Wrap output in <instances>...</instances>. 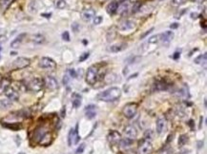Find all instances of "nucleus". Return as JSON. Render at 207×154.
<instances>
[{"instance_id": "obj_27", "label": "nucleus", "mask_w": 207, "mask_h": 154, "mask_svg": "<svg viewBox=\"0 0 207 154\" xmlns=\"http://www.w3.org/2000/svg\"><path fill=\"white\" fill-rule=\"evenodd\" d=\"M12 105V103L9 99H1L0 100V108H2V110H7V108H11Z\"/></svg>"}, {"instance_id": "obj_40", "label": "nucleus", "mask_w": 207, "mask_h": 154, "mask_svg": "<svg viewBox=\"0 0 207 154\" xmlns=\"http://www.w3.org/2000/svg\"><path fill=\"white\" fill-rule=\"evenodd\" d=\"M181 96L183 98H188L189 97V92H188V88L186 87H183L182 89H181Z\"/></svg>"}, {"instance_id": "obj_10", "label": "nucleus", "mask_w": 207, "mask_h": 154, "mask_svg": "<svg viewBox=\"0 0 207 154\" xmlns=\"http://www.w3.org/2000/svg\"><path fill=\"white\" fill-rule=\"evenodd\" d=\"M31 64V60L29 58L26 57H18L12 62V68L16 70H20V69H24L30 66Z\"/></svg>"}, {"instance_id": "obj_32", "label": "nucleus", "mask_w": 207, "mask_h": 154, "mask_svg": "<svg viewBox=\"0 0 207 154\" xmlns=\"http://www.w3.org/2000/svg\"><path fill=\"white\" fill-rule=\"evenodd\" d=\"M117 75L115 74V73H109L107 74L106 76H105V82H106L107 84H110V83H114L117 81Z\"/></svg>"}, {"instance_id": "obj_26", "label": "nucleus", "mask_w": 207, "mask_h": 154, "mask_svg": "<svg viewBox=\"0 0 207 154\" xmlns=\"http://www.w3.org/2000/svg\"><path fill=\"white\" fill-rule=\"evenodd\" d=\"M8 87H10V80L7 78H2L0 81V92H4Z\"/></svg>"}, {"instance_id": "obj_59", "label": "nucleus", "mask_w": 207, "mask_h": 154, "mask_svg": "<svg viewBox=\"0 0 207 154\" xmlns=\"http://www.w3.org/2000/svg\"><path fill=\"white\" fill-rule=\"evenodd\" d=\"M0 52H1V47H0Z\"/></svg>"}, {"instance_id": "obj_58", "label": "nucleus", "mask_w": 207, "mask_h": 154, "mask_svg": "<svg viewBox=\"0 0 207 154\" xmlns=\"http://www.w3.org/2000/svg\"><path fill=\"white\" fill-rule=\"evenodd\" d=\"M18 154H25V153H23V152H20V153H18Z\"/></svg>"}, {"instance_id": "obj_52", "label": "nucleus", "mask_w": 207, "mask_h": 154, "mask_svg": "<svg viewBox=\"0 0 207 154\" xmlns=\"http://www.w3.org/2000/svg\"><path fill=\"white\" fill-rule=\"evenodd\" d=\"M41 15H42L43 17H46V18H50L51 15H52V13H42Z\"/></svg>"}, {"instance_id": "obj_20", "label": "nucleus", "mask_w": 207, "mask_h": 154, "mask_svg": "<svg viewBox=\"0 0 207 154\" xmlns=\"http://www.w3.org/2000/svg\"><path fill=\"white\" fill-rule=\"evenodd\" d=\"M129 6H130V3H129V1H125V0H124V1H122L120 4H118L117 12L119 13V15H124L125 12H127Z\"/></svg>"}, {"instance_id": "obj_34", "label": "nucleus", "mask_w": 207, "mask_h": 154, "mask_svg": "<svg viewBox=\"0 0 207 154\" xmlns=\"http://www.w3.org/2000/svg\"><path fill=\"white\" fill-rule=\"evenodd\" d=\"M188 142V136L185 134H182L179 136L178 138V146L179 147H182V146H184V145Z\"/></svg>"}, {"instance_id": "obj_4", "label": "nucleus", "mask_w": 207, "mask_h": 154, "mask_svg": "<svg viewBox=\"0 0 207 154\" xmlns=\"http://www.w3.org/2000/svg\"><path fill=\"white\" fill-rule=\"evenodd\" d=\"M48 132H49V129L47 128V126H37V128H36L34 130L33 140H34L35 143L39 144V142L43 139V137Z\"/></svg>"}, {"instance_id": "obj_25", "label": "nucleus", "mask_w": 207, "mask_h": 154, "mask_svg": "<svg viewBox=\"0 0 207 154\" xmlns=\"http://www.w3.org/2000/svg\"><path fill=\"white\" fill-rule=\"evenodd\" d=\"M80 105H81V96L75 93L73 95V107L75 108H77L80 107Z\"/></svg>"}, {"instance_id": "obj_54", "label": "nucleus", "mask_w": 207, "mask_h": 154, "mask_svg": "<svg viewBox=\"0 0 207 154\" xmlns=\"http://www.w3.org/2000/svg\"><path fill=\"white\" fill-rule=\"evenodd\" d=\"M191 17L192 18H197V13H191Z\"/></svg>"}, {"instance_id": "obj_53", "label": "nucleus", "mask_w": 207, "mask_h": 154, "mask_svg": "<svg viewBox=\"0 0 207 154\" xmlns=\"http://www.w3.org/2000/svg\"><path fill=\"white\" fill-rule=\"evenodd\" d=\"M170 27H171V29H177L178 27V24H177V23H174V24H172V25L170 26Z\"/></svg>"}, {"instance_id": "obj_12", "label": "nucleus", "mask_w": 207, "mask_h": 154, "mask_svg": "<svg viewBox=\"0 0 207 154\" xmlns=\"http://www.w3.org/2000/svg\"><path fill=\"white\" fill-rule=\"evenodd\" d=\"M156 129L158 134H162L167 129V121L164 117H159L156 122Z\"/></svg>"}, {"instance_id": "obj_51", "label": "nucleus", "mask_w": 207, "mask_h": 154, "mask_svg": "<svg viewBox=\"0 0 207 154\" xmlns=\"http://www.w3.org/2000/svg\"><path fill=\"white\" fill-rule=\"evenodd\" d=\"M68 75H65L64 76V79H63V83H64V85H67L68 84V81H69V78H68Z\"/></svg>"}, {"instance_id": "obj_22", "label": "nucleus", "mask_w": 207, "mask_h": 154, "mask_svg": "<svg viewBox=\"0 0 207 154\" xmlns=\"http://www.w3.org/2000/svg\"><path fill=\"white\" fill-rule=\"evenodd\" d=\"M26 36V34L25 33H21V34H19L17 36V37L13 40V41L11 43V47L12 48V49H17V48H19L20 47V45H21V43H22V41H23V39H24V37Z\"/></svg>"}, {"instance_id": "obj_47", "label": "nucleus", "mask_w": 207, "mask_h": 154, "mask_svg": "<svg viewBox=\"0 0 207 154\" xmlns=\"http://www.w3.org/2000/svg\"><path fill=\"white\" fill-rule=\"evenodd\" d=\"M154 31V28H151L150 30H148V31H146V33H144L143 34H142V35L140 36V38H141V39H143V38H145V37H146V36H147V35H148L149 33H152V31Z\"/></svg>"}, {"instance_id": "obj_5", "label": "nucleus", "mask_w": 207, "mask_h": 154, "mask_svg": "<svg viewBox=\"0 0 207 154\" xmlns=\"http://www.w3.org/2000/svg\"><path fill=\"white\" fill-rule=\"evenodd\" d=\"M153 151V145L151 141L143 139L139 144V154H151Z\"/></svg>"}, {"instance_id": "obj_6", "label": "nucleus", "mask_w": 207, "mask_h": 154, "mask_svg": "<svg viewBox=\"0 0 207 154\" xmlns=\"http://www.w3.org/2000/svg\"><path fill=\"white\" fill-rule=\"evenodd\" d=\"M43 87H44V81L41 78H38V77L31 80L28 85V89L34 92H40V90L43 89Z\"/></svg>"}, {"instance_id": "obj_48", "label": "nucleus", "mask_w": 207, "mask_h": 154, "mask_svg": "<svg viewBox=\"0 0 207 154\" xmlns=\"http://www.w3.org/2000/svg\"><path fill=\"white\" fill-rule=\"evenodd\" d=\"M179 56H181V53H179V52H175L174 55H173V58H174L175 60H177V59H178V58H179Z\"/></svg>"}, {"instance_id": "obj_43", "label": "nucleus", "mask_w": 207, "mask_h": 154, "mask_svg": "<svg viewBox=\"0 0 207 154\" xmlns=\"http://www.w3.org/2000/svg\"><path fill=\"white\" fill-rule=\"evenodd\" d=\"M89 56H90V53H89V52H84V53H82L81 55H80V57H79V62L85 61Z\"/></svg>"}, {"instance_id": "obj_13", "label": "nucleus", "mask_w": 207, "mask_h": 154, "mask_svg": "<svg viewBox=\"0 0 207 154\" xmlns=\"http://www.w3.org/2000/svg\"><path fill=\"white\" fill-rule=\"evenodd\" d=\"M44 85L47 87L49 89L51 90H54L58 89V83H57V80L54 78L53 76H46L44 78Z\"/></svg>"}, {"instance_id": "obj_38", "label": "nucleus", "mask_w": 207, "mask_h": 154, "mask_svg": "<svg viewBox=\"0 0 207 154\" xmlns=\"http://www.w3.org/2000/svg\"><path fill=\"white\" fill-rule=\"evenodd\" d=\"M153 138H154V132H153V131H152L151 129L146 130L145 133H144V139L150 141V140H152Z\"/></svg>"}, {"instance_id": "obj_15", "label": "nucleus", "mask_w": 207, "mask_h": 154, "mask_svg": "<svg viewBox=\"0 0 207 154\" xmlns=\"http://www.w3.org/2000/svg\"><path fill=\"white\" fill-rule=\"evenodd\" d=\"M124 133H125L126 138L131 139V140H135L137 136V130L135 126L132 125H129L124 129Z\"/></svg>"}, {"instance_id": "obj_9", "label": "nucleus", "mask_w": 207, "mask_h": 154, "mask_svg": "<svg viewBox=\"0 0 207 154\" xmlns=\"http://www.w3.org/2000/svg\"><path fill=\"white\" fill-rule=\"evenodd\" d=\"M137 27V24L135 21L130 20V19H127V20H124L123 22H121L120 24L118 26V30L122 31V33H126V31H131L133 30H135Z\"/></svg>"}, {"instance_id": "obj_11", "label": "nucleus", "mask_w": 207, "mask_h": 154, "mask_svg": "<svg viewBox=\"0 0 207 154\" xmlns=\"http://www.w3.org/2000/svg\"><path fill=\"white\" fill-rule=\"evenodd\" d=\"M38 65L40 68H42V69H49V70H53L57 67L56 62L49 57H42L40 59Z\"/></svg>"}, {"instance_id": "obj_46", "label": "nucleus", "mask_w": 207, "mask_h": 154, "mask_svg": "<svg viewBox=\"0 0 207 154\" xmlns=\"http://www.w3.org/2000/svg\"><path fill=\"white\" fill-rule=\"evenodd\" d=\"M72 30L75 31V33H77V31H79V25L76 23V22H75V23H73V25H72Z\"/></svg>"}, {"instance_id": "obj_56", "label": "nucleus", "mask_w": 207, "mask_h": 154, "mask_svg": "<svg viewBox=\"0 0 207 154\" xmlns=\"http://www.w3.org/2000/svg\"><path fill=\"white\" fill-rule=\"evenodd\" d=\"M188 124H189V126H190L191 128L193 129V121H192V120H190V121H189V123H188Z\"/></svg>"}, {"instance_id": "obj_42", "label": "nucleus", "mask_w": 207, "mask_h": 154, "mask_svg": "<svg viewBox=\"0 0 207 154\" xmlns=\"http://www.w3.org/2000/svg\"><path fill=\"white\" fill-rule=\"evenodd\" d=\"M103 21V18L102 16H95V19H94V24L95 25H99L101 22Z\"/></svg>"}, {"instance_id": "obj_45", "label": "nucleus", "mask_w": 207, "mask_h": 154, "mask_svg": "<svg viewBox=\"0 0 207 154\" xmlns=\"http://www.w3.org/2000/svg\"><path fill=\"white\" fill-rule=\"evenodd\" d=\"M68 74L70 75L71 77H73V78H76V70H73V69L68 70Z\"/></svg>"}, {"instance_id": "obj_19", "label": "nucleus", "mask_w": 207, "mask_h": 154, "mask_svg": "<svg viewBox=\"0 0 207 154\" xmlns=\"http://www.w3.org/2000/svg\"><path fill=\"white\" fill-rule=\"evenodd\" d=\"M127 48V44L126 43H119V44H115L110 46L108 48V51L111 52H119L124 51Z\"/></svg>"}, {"instance_id": "obj_29", "label": "nucleus", "mask_w": 207, "mask_h": 154, "mask_svg": "<svg viewBox=\"0 0 207 154\" xmlns=\"http://www.w3.org/2000/svg\"><path fill=\"white\" fill-rule=\"evenodd\" d=\"M32 41L35 44H42L45 41V37L42 34H34L32 36Z\"/></svg>"}, {"instance_id": "obj_49", "label": "nucleus", "mask_w": 207, "mask_h": 154, "mask_svg": "<svg viewBox=\"0 0 207 154\" xmlns=\"http://www.w3.org/2000/svg\"><path fill=\"white\" fill-rule=\"evenodd\" d=\"M65 114H66V108H65V107H63L62 108V110H61V117H65Z\"/></svg>"}, {"instance_id": "obj_3", "label": "nucleus", "mask_w": 207, "mask_h": 154, "mask_svg": "<svg viewBox=\"0 0 207 154\" xmlns=\"http://www.w3.org/2000/svg\"><path fill=\"white\" fill-rule=\"evenodd\" d=\"M137 108H139V105L137 103H128L124 106L122 113L123 115L128 119L133 118L137 112Z\"/></svg>"}, {"instance_id": "obj_57", "label": "nucleus", "mask_w": 207, "mask_h": 154, "mask_svg": "<svg viewBox=\"0 0 207 154\" xmlns=\"http://www.w3.org/2000/svg\"><path fill=\"white\" fill-rule=\"evenodd\" d=\"M204 107L206 108V100H204Z\"/></svg>"}, {"instance_id": "obj_36", "label": "nucleus", "mask_w": 207, "mask_h": 154, "mask_svg": "<svg viewBox=\"0 0 207 154\" xmlns=\"http://www.w3.org/2000/svg\"><path fill=\"white\" fill-rule=\"evenodd\" d=\"M56 6L59 10H62V9H65V7L67 6V3L65 0H57L56 3Z\"/></svg>"}, {"instance_id": "obj_37", "label": "nucleus", "mask_w": 207, "mask_h": 154, "mask_svg": "<svg viewBox=\"0 0 207 154\" xmlns=\"http://www.w3.org/2000/svg\"><path fill=\"white\" fill-rule=\"evenodd\" d=\"M141 2L140 1H137V2H135L134 3V5H133V8H132V12H134V13H136V12H139V10H140V8H141Z\"/></svg>"}, {"instance_id": "obj_33", "label": "nucleus", "mask_w": 207, "mask_h": 154, "mask_svg": "<svg viewBox=\"0 0 207 154\" xmlns=\"http://www.w3.org/2000/svg\"><path fill=\"white\" fill-rule=\"evenodd\" d=\"M12 1L13 0H0V8H1L3 11L7 10L12 3Z\"/></svg>"}, {"instance_id": "obj_31", "label": "nucleus", "mask_w": 207, "mask_h": 154, "mask_svg": "<svg viewBox=\"0 0 207 154\" xmlns=\"http://www.w3.org/2000/svg\"><path fill=\"white\" fill-rule=\"evenodd\" d=\"M206 60H207V55H206V53H204V54H201L200 56H197L195 59V63L199 65H205Z\"/></svg>"}, {"instance_id": "obj_24", "label": "nucleus", "mask_w": 207, "mask_h": 154, "mask_svg": "<svg viewBox=\"0 0 207 154\" xmlns=\"http://www.w3.org/2000/svg\"><path fill=\"white\" fill-rule=\"evenodd\" d=\"M52 141H53V136L49 131V132L43 137V139L39 142V145H41V146H49V145L52 143Z\"/></svg>"}, {"instance_id": "obj_28", "label": "nucleus", "mask_w": 207, "mask_h": 154, "mask_svg": "<svg viewBox=\"0 0 207 154\" xmlns=\"http://www.w3.org/2000/svg\"><path fill=\"white\" fill-rule=\"evenodd\" d=\"M133 141H134V140H131V139H128V138L121 139L120 140V147L122 148H126L127 149L133 145Z\"/></svg>"}, {"instance_id": "obj_55", "label": "nucleus", "mask_w": 207, "mask_h": 154, "mask_svg": "<svg viewBox=\"0 0 207 154\" xmlns=\"http://www.w3.org/2000/svg\"><path fill=\"white\" fill-rule=\"evenodd\" d=\"M191 1H193V2H199V3H201V2L205 1V0H191Z\"/></svg>"}, {"instance_id": "obj_14", "label": "nucleus", "mask_w": 207, "mask_h": 154, "mask_svg": "<svg viewBox=\"0 0 207 154\" xmlns=\"http://www.w3.org/2000/svg\"><path fill=\"white\" fill-rule=\"evenodd\" d=\"M4 92H5L7 98L11 101H17L18 99H19V93H18L17 90L15 89H13L12 87H8Z\"/></svg>"}, {"instance_id": "obj_50", "label": "nucleus", "mask_w": 207, "mask_h": 154, "mask_svg": "<svg viewBox=\"0 0 207 154\" xmlns=\"http://www.w3.org/2000/svg\"><path fill=\"white\" fill-rule=\"evenodd\" d=\"M160 154H171V149H168V148H166V149H164V150L160 153Z\"/></svg>"}, {"instance_id": "obj_7", "label": "nucleus", "mask_w": 207, "mask_h": 154, "mask_svg": "<svg viewBox=\"0 0 207 154\" xmlns=\"http://www.w3.org/2000/svg\"><path fill=\"white\" fill-rule=\"evenodd\" d=\"M175 37V33L171 31H166L159 35V41L164 46H168Z\"/></svg>"}, {"instance_id": "obj_35", "label": "nucleus", "mask_w": 207, "mask_h": 154, "mask_svg": "<svg viewBox=\"0 0 207 154\" xmlns=\"http://www.w3.org/2000/svg\"><path fill=\"white\" fill-rule=\"evenodd\" d=\"M158 42H159V35H153L147 40V43H149L151 45H157Z\"/></svg>"}, {"instance_id": "obj_16", "label": "nucleus", "mask_w": 207, "mask_h": 154, "mask_svg": "<svg viewBox=\"0 0 207 154\" xmlns=\"http://www.w3.org/2000/svg\"><path fill=\"white\" fill-rule=\"evenodd\" d=\"M95 15V11L93 9H85L81 12V18L82 20H84L85 22H89L91 21Z\"/></svg>"}, {"instance_id": "obj_2", "label": "nucleus", "mask_w": 207, "mask_h": 154, "mask_svg": "<svg viewBox=\"0 0 207 154\" xmlns=\"http://www.w3.org/2000/svg\"><path fill=\"white\" fill-rule=\"evenodd\" d=\"M98 80V70L95 66H91L86 72V82L89 85H95Z\"/></svg>"}, {"instance_id": "obj_44", "label": "nucleus", "mask_w": 207, "mask_h": 154, "mask_svg": "<svg viewBox=\"0 0 207 154\" xmlns=\"http://www.w3.org/2000/svg\"><path fill=\"white\" fill-rule=\"evenodd\" d=\"M62 39L66 42L70 41V34H69L68 31H64V33H62Z\"/></svg>"}, {"instance_id": "obj_41", "label": "nucleus", "mask_w": 207, "mask_h": 154, "mask_svg": "<svg viewBox=\"0 0 207 154\" xmlns=\"http://www.w3.org/2000/svg\"><path fill=\"white\" fill-rule=\"evenodd\" d=\"M84 149H85V144H81L76 150V154H82L84 151Z\"/></svg>"}, {"instance_id": "obj_39", "label": "nucleus", "mask_w": 207, "mask_h": 154, "mask_svg": "<svg viewBox=\"0 0 207 154\" xmlns=\"http://www.w3.org/2000/svg\"><path fill=\"white\" fill-rule=\"evenodd\" d=\"M185 2H186V0H172L171 5L173 7H179V6H181L182 4H184Z\"/></svg>"}, {"instance_id": "obj_1", "label": "nucleus", "mask_w": 207, "mask_h": 154, "mask_svg": "<svg viewBox=\"0 0 207 154\" xmlns=\"http://www.w3.org/2000/svg\"><path fill=\"white\" fill-rule=\"evenodd\" d=\"M120 95H121L120 89H118L117 87H111L108 89L103 90L102 92H99L96 95V99L103 102H114L117 101L120 97Z\"/></svg>"}, {"instance_id": "obj_17", "label": "nucleus", "mask_w": 207, "mask_h": 154, "mask_svg": "<svg viewBox=\"0 0 207 154\" xmlns=\"http://www.w3.org/2000/svg\"><path fill=\"white\" fill-rule=\"evenodd\" d=\"M107 139L110 143L112 144H117L118 142H120L121 140V134L117 132V130H111L107 135Z\"/></svg>"}, {"instance_id": "obj_23", "label": "nucleus", "mask_w": 207, "mask_h": 154, "mask_svg": "<svg viewBox=\"0 0 207 154\" xmlns=\"http://www.w3.org/2000/svg\"><path fill=\"white\" fill-rule=\"evenodd\" d=\"M117 6H118V3L117 1H112L111 3H109L107 8H106L107 12L109 13V15H115V13L117 12Z\"/></svg>"}, {"instance_id": "obj_18", "label": "nucleus", "mask_w": 207, "mask_h": 154, "mask_svg": "<svg viewBox=\"0 0 207 154\" xmlns=\"http://www.w3.org/2000/svg\"><path fill=\"white\" fill-rule=\"evenodd\" d=\"M96 107L94 105H90V106H87L85 108V112H86V117L88 118L89 120L94 119L95 117L96 116Z\"/></svg>"}, {"instance_id": "obj_8", "label": "nucleus", "mask_w": 207, "mask_h": 154, "mask_svg": "<svg viewBox=\"0 0 207 154\" xmlns=\"http://www.w3.org/2000/svg\"><path fill=\"white\" fill-rule=\"evenodd\" d=\"M80 137L79 135V131H77V125H76V128L75 129H71L70 131H69V134H68V145L70 147L73 146V145H76L77 143L79 142Z\"/></svg>"}, {"instance_id": "obj_21", "label": "nucleus", "mask_w": 207, "mask_h": 154, "mask_svg": "<svg viewBox=\"0 0 207 154\" xmlns=\"http://www.w3.org/2000/svg\"><path fill=\"white\" fill-rule=\"evenodd\" d=\"M154 87H155L156 90H167L170 87V85L166 82V81L160 80V81H158V82L154 85Z\"/></svg>"}, {"instance_id": "obj_30", "label": "nucleus", "mask_w": 207, "mask_h": 154, "mask_svg": "<svg viewBox=\"0 0 207 154\" xmlns=\"http://www.w3.org/2000/svg\"><path fill=\"white\" fill-rule=\"evenodd\" d=\"M3 126H5V128L11 129L12 130H18V129H20L22 128V126L20 124H18V123H9V124L3 123Z\"/></svg>"}]
</instances>
